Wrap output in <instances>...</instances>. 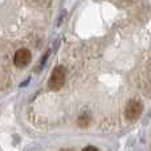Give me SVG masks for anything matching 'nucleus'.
I'll return each instance as SVG.
<instances>
[{
	"label": "nucleus",
	"instance_id": "obj_3",
	"mask_svg": "<svg viewBox=\"0 0 151 151\" xmlns=\"http://www.w3.org/2000/svg\"><path fill=\"white\" fill-rule=\"evenodd\" d=\"M31 58H32V55L28 49L25 48H21L19 49L17 52L15 53V57H13V63L17 68H24L27 66L29 63H31Z\"/></svg>",
	"mask_w": 151,
	"mask_h": 151
},
{
	"label": "nucleus",
	"instance_id": "obj_5",
	"mask_svg": "<svg viewBox=\"0 0 151 151\" xmlns=\"http://www.w3.org/2000/svg\"><path fill=\"white\" fill-rule=\"evenodd\" d=\"M82 151H98L96 149V147H93V146H88V147H85Z\"/></svg>",
	"mask_w": 151,
	"mask_h": 151
},
{
	"label": "nucleus",
	"instance_id": "obj_6",
	"mask_svg": "<svg viewBox=\"0 0 151 151\" xmlns=\"http://www.w3.org/2000/svg\"><path fill=\"white\" fill-rule=\"evenodd\" d=\"M63 151H70V150H63Z\"/></svg>",
	"mask_w": 151,
	"mask_h": 151
},
{
	"label": "nucleus",
	"instance_id": "obj_2",
	"mask_svg": "<svg viewBox=\"0 0 151 151\" xmlns=\"http://www.w3.org/2000/svg\"><path fill=\"white\" fill-rule=\"evenodd\" d=\"M142 111H143V106H142L141 102L131 99V101L127 102V105L125 107V117L129 121H135L141 117Z\"/></svg>",
	"mask_w": 151,
	"mask_h": 151
},
{
	"label": "nucleus",
	"instance_id": "obj_4",
	"mask_svg": "<svg viewBox=\"0 0 151 151\" xmlns=\"http://www.w3.org/2000/svg\"><path fill=\"white\" fill-rule=\"evenodd\" d=\"M89 121H90V118H89V115L83 114V115H81V117L78 118V125H80V126H82V127H86V126L89 125Z\"/></svg>",
	"mask_w": 151,
	"mask_h": 151
},
{
	"label": "nucleus",
	"instance_id": "obj_1",
	"mask_svg": "<svg viewBox=\"0 0 151 151\" xmlns=\"http://www.w3.org/2000/svg\"><path fill=\"white\" fill-rule=\"evenodd\" d=\"M64 82H65V70H64L63 66H57V68H55L52 76H50L48 86H49L50 90L57 91L64 86Z\"/></svg>",
	"mask_w": 151,
	"mask_h": 151
}]
</instances>
